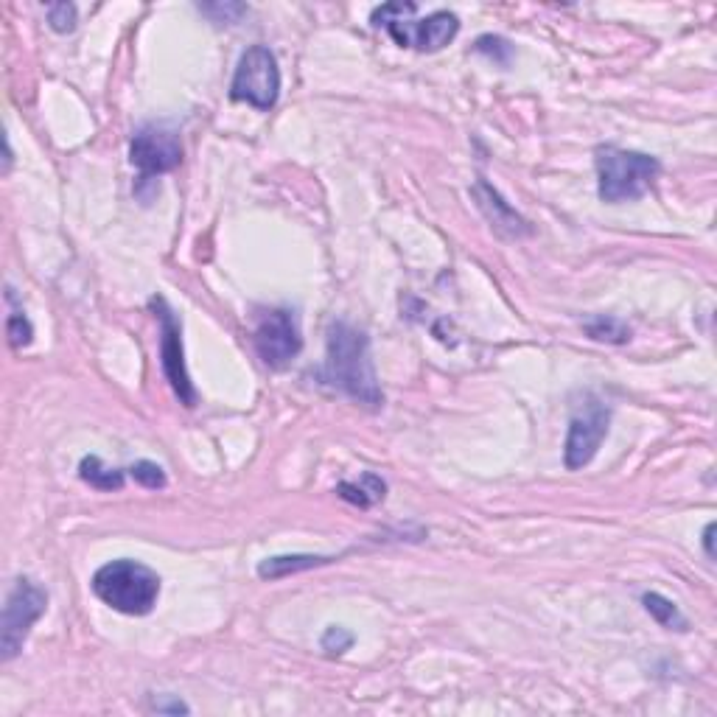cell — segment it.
Wrapping results in <instances>:
<instances>
[{"mask_svg": "<svg viewBox=\"0 0 717 717\" xmlns=\"http://www.w3.org/2000/svg\"><path fill=\"white\" fill-rule=\"evenodd\" d=\"M703 549L709 558H715V521L706 524V530H703Z\"/></svg>", "mask_w": 717, "mask_h": 717, "instance_id": "22", "label": "cell"}, {"mask_svg": "<svg viewBox=\"0 0 717 717\" xmlns=\"http://www.w3.org/2000/svg\"><path fill=\"white\" fill-rule=\"evenodd\" d=\"M337 493L345 502H351V505L370 507L384 499L387 485H384V479L376 477V474H362L359 482H339Z\"/></svg>", "mask_w": 717, "mask_h": 717, "instance_id": "14", "label": "cell"}, {"mask_svg": "<svg viewBox=\"0 0 717 717\" xmlns=\"http://www.w3.org/2000/svg\"><path fill=\"white\" fill-rule=\"evenodd\" d=\"M331 561L334 558H328V555H275V558L258 563V577L261 580H281V577L297 575V572H306V569Z\"/></svg>", "mask_w": 717, "mask_h": 717, "instance_id": "12", "label": "cell"}, {"mask_svg": "<svg viewBox=\"0 0 717 717\" xmlns=\"http://www.w3.org/2000/svg\"><path fill=\"white\" fill-rule=\"evenodd\" d=\"M320 381L367 407L384 404L376 367L370 359V337L348 323H334L328 328V351Z\"/></svg>", "mask_w": 717, "mask_h": 717, "instance_id": "1", "label": "cell"}, {"mask_svg": "<svg viewBox=\"0 0 717 717\" xmlns=\"http://www.w3.org/2000/svg\"><path fill=\"white\" fill-rule=\"evenodd\" d=\"M48 594L34 580L20 577L3 605V622H0V659L12 661L23 650L34 622L45 614Z\"/></svg>", "mask_w": 717, "mask_h": 717, "instance_id": "6", "label": "cell"}, {"mask_svg": "<svg viewBox=\"0 0 717 717\" xmlns=\"http://www.w3.org/2000/svg\"><path fill=\"white\" fill-rule=\"evenodd\" d=\"M281 96V71L278 59L267 45L247 48L239 59V68L230 82V99L250 104L255 110H272Z\"/></svg>", "mask_w": 717, "mask_h": 717, "instance_id": "5", "label": "cell"}, {"mask_svg": "<svg viewBox=\"0 0 717 717\" xmlns=\"http://www.w3.org/2000/svg\"><path fill=\"white\" fill-rule=\"evenodd\" d=\"M320 645H323V650H328L331 656L334 653H345V650H351L353 645V633L351 631H345V628H337V625H331L328 631L323 633V639H320Z\"/></svg>", "mask_w": 717, "mask_h": 717, "instance_id": "21", "label": "cell"}, {"mask_svg": "<svg viewBox=\"0 0 717 717\" xmlns=\"http://www.w3.org/2000/svg\"><path fill=\"white\" fill-rule=\"evenodd\" d=\"M79 477L85 479L90 488L96 491H121L124 488V479L127 474L121 468H110V465L101 463V457L90 454L79 463Z\"/></svg>", "mask_w": 717, "mask_h": 717, "instance_id": "13", "label": "cell"}, {"mask_svg": "<svg viewBox=\"0 0 717 717\" xmlns=\"http://www.w3.org/2000/svg\"><path fill=\"white\" fill-rule=\"evenodd\" d=\"M255 351L267 367L281 370L295 359L303 348L300 337V320L292 309H267L258 314L253 331Z\"/></svg>", "mask_w": 717, "mask_h": 717, "instance_id": "9", "label": "cell"}, {"mask_svg": "<svg viewBox=\"0 0 717 717\" xmlns=\"http://www.w3.org/2000/svg\"><path fill=\"white\" fill-rule=\"evenodd\" d=\"M415 3H387L373 12V26L384 29L401 48H412L421 54H435L460 34V20L451 12H432L415 17Z\"/></svg>", "mask_w": 717, "mask_h": 717, "instance_id": "3", "label": "cell"}, {"mask_svg": "<svg viewBox=\"0 0 717 717\" xmlns=\"http://www.w3.org/2000/svg\"><path fill=\"white\" fill-rule=\"evenodd\" d=\"M586 334L597 342H608V345H625L631 339V328L622 323L619 317H611V314H597L594 320L583 325Z\"/></svg>", "mask_w": 717, "mask_h": 717, "instance_id": "16", "label": "cell"}, {"mask_svg": "<svg viewBox=\"0 0 717 717\" xmlns=\"http://www.w3.org/2000/svg\"><path fill=\"white\" fill-rule=\"evenodd\" d=\"M90 589L101 603L127 617H146L152 614L160 597V575L146 563L121 558L101 566L90 580Z\"/></svg>", "mask_w": 717, "mask_h": 717, "instance_id": "2", "label": "cell"}, {"mask_svg": "<svg viewBox=\"0 0 717 717\" xmlns=\"http://www.w3.org/2000/svg\"><path fill=\"white\" fill-rule=\"evenodd\" d=\"M197 9L205 17H211L216 26H233L241 15H247L244 3H199Z\"/></svg>", "mask_w": 717, "mask_h": 717, "instance_id": "17", "label": "cell"}, {"mask_svg": "<svg viewBox=\"0 0 717 717\" xmlns=\"http://www.w3.org/2000/svg\"><path fill=\"white\" fill-rule=\"evenodd\" d=\"M642 605H645L647 614L656 619L661 628H667V631L684 633L689 628L687 617L678 611V605H675L673 600H667L659 591H647L645 597H642Z\"/></svg>", "mask_w": 717, "mask_h": 717, "instance_id": "15", "label": "cell"}, {"mask_svg": "<svg viewBox=\"0 0 717 717\" xmlns=\"http://www.w3.org/2000/svg\"><path fill=\"white\" fill-rule=\"evenodd\" d=\"M149 306L157 314L160 323V365H163V376L171 384L174 395L180 398V404L194 409L199 404V393L194 381L188 376L185 367V348H183V325L174 317L171 306L163 297H152Z\"/></svg>", "mask_w": 717, "mask_h": 717, "instance_id": "8", "label": "cell"}, {"mask_svg": "<svg viewBox=\"0 0 717 717\" xmlns=\"http://www.w3.org/2000/svg\"><path fill=\"white\" fill-rule=\"evenodd\" d=\"M608 423H611V409L597 398H589V404H583V409L569 421V435L563 443V465L569 471H580L594 460V454L600 451L608 435Z\"/></svg>", "mask_w": 717, "mask_h": 717, "instance_id": "10", "label": "cell"}, {"mask_svg": "<svg viewBox=\"0 0 717 717\" xmlns=\"http://www.w3.org/2000/svg\"><path fill=\"white\" fill-rule=\"evenodd\" d=\"M474 197H477L479 208L485 211V216L491 219V225L496 227V230H502V233L507 230V236H524V233H530L527 222H524L519 213L513 211L505 199L499 197L485 180H479V183L474 185Z\"/></svg>", "mask_w": 717, "mask_h": 717, "instance_id": "11", "label": "cell"}, {"mask_svg": "<svg viewBox=\"0 0 717 717\" xmlns=\"http://www.w3.org/2000/svg\"><path fill=\"white\" fill-rule=\"evenodd\" d=\"M155 709H157V712H171V715H180V712H188V706H185L183 701H171V703L155 701Z\"/></svg>", "mask_w": 717, "mask_h": 717, "instance_id": "23", "label": "cell"}, {"mask_svg": "<svg viewBox=\"0 0 717 717\" xmlns=\"http://www.w3.org/2000/svg\"><path fill=\"white\" fill-rule=\"evenodd\" d=\"M129 160L138 169V194L146 183H155V177L174 171L183 163V143L174 129L163 124H146L129 143Z\"/></svg>", "mask_w": 717, "mask_h": 717, "instance_id": "7", "label": "cell"}, {"mask_svg": "<svg viewBox=\"0 0 717 717\" xmlns=\"http://www.w3.org/2000/svg\"><path fill=\"white\" fill-rule=\"evenodd\" d=\"M48 23L57 34H71L76 29V6L73 3H54L48 6Z\"/></svg>", "mask_w": 717, "mask_h": 717, "instance_id": "20", "label": "cell"}, {"mask_svg": "<svg viewBox=\"0 0 717 717\" xmlns=\"http://www.w3.org/2000/svg\"><path fill=\"white\" fill-rule=\"evenodd\" d=\"M594 166H597V194L608 205L642 199L661 174V163L656 157L628 152L619 146H600L594 155Z\"/></svg>", "mask_w": 717, "mask_h": 717, "instance_id": "4", "label": "cell"}, {"mask_svg": "<svg viewBox=\"0 0 717 717\" xmlns=\"http://www.w3.org/2000/svg\"><path fill=\"white\" fill-rule=\"evenodd\" d=\"M127 471H129V477L135 479L138 485H143V488H152V491H157V488H166V474H163V468H160L157 463L141 460V463L129 465Z\"/></svg>", "mask_w": 717, "mask_h": 717, "instance_id": "18", "label": "cell"}, {"mask_svg": "<svg viewBox=\"0 0 717 717\" xmlns=\"http://www.w3.org/2000/svg\"><path fill=\"white\" fill-rule=\"evenodd\" d=\"M6 334H9V342H12L15 348H26V345H29L31 337H34V328H31L26 311L12 309L9 320H6Z\"/></svg>", "mask_w": 717, "mask_h": 717, "instance_id": "19", "label": "cell"}]
</instances>
